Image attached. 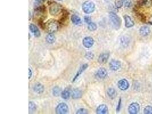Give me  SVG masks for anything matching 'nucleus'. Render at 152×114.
<instances>
[{
    "instance_id": "1",
    "label": "nucleus",
    "mask_w": 152,
    "mask_h": 114,
    "mask_svg": "<svg viewBox=\"0 0 152 114\" xmlns=\"http://www.w3.org/2000/svg\"><path fill=\"white\" fill-rule=\"evenodd\" d=\"M59 27V23L58 22L54 19H50L45 23L44 29L49 33H54L58 30Z\"/></svg>"
},
{
    "instance_id": "2",
    "label": "nucleus",
    "mask_w": 152,
    "mask_h": 114,
    "mask_svg": "<svg viewBox=\"0 0 152 114\" xmlns=\"http://www.w3.org/2000/svg\"><path fill=\"white\" fill-rule=\"evenodd\" d=\"M109 19L113 27L116 30H119L121 25V19L115 13L111 12L109 15Z\"/></svg>"
},
{
    "instance_id": "3",
    "label": "nucleus",
    "mask_w": 152,
    "mask_h": 114,
    "mask_svg": "<svg viewBox=\"0 0 152 114\" xmlns=\"http://www.w3.org/2000/svg\"><path fill=\"white\" fill-rule=\"evenodd\" d=\"M49 11L51 15L53 16H57L62 11V6L61 4L56 2H53L50 3Z\"/></svg>"
},
{
    "instance_id": "4",
    "label": "nucleus",
    "mask_w": 152,
    "mask_h": 114,
    "mask_svg": "<svg viewBox=\"0 0 152 114\" xmlns=\"http://www.w3.org/2000/svg\"><path fill=\"white\" fill-rule=\"evenodd\" d=\"M82 9L85 14H91L95 11V5L92 1H85L82 5Z\"/></svg>"
},
{
    "instance_id": "5",
    "label": "nucleus",
    "mask_w": 152,
    "mask_h": 114,
    "mask_svg": "<svg viewBox=\"0 0 152 114\" xmlns=\"http://www.w3.org/2000/svg\"><path fill=\"white\" fill-rule=\"evenodd\" d=\"M46 11V9L45 6H38L35 9L34 16L35 18H37V19H38L39 21H43L42 18L43 16H44Z\"/></svg>"
},
{
    "instance_id": "6",
    "label": "nucleus",
    "mask_w": 152,
    "mask_h": 114,
    "mask_svg": "<svg viewBox=\"0 0 152 114\" xmlns=\"http://www.w3.org/2000/svg\"><path fill=\"white\" fill-rule=\"evenodd\" d=\"M68 106L65 103H61L55 108V113L57 114H66L69 113Z\"/></svg>"
},
{
    "instance_id": "7",
    "label": "nucleus",
    "mask_w": 152,
    "mask_h": 114,
    "mask_svg": "<svg viewBox=\"0 0 152 114\" xmlns=\"http://www.w3.org/2000/svg\"><path fill=\"white\" fill-rule=\"evenodd\" d=\"M140 106L138 103L133 102L129 105L128 111L130 114H137L140 112Z\"/></svg>"
},
{
    "instance_id": "8",
    "label": "nucleus",
    "mask_w": 152,
    "mask_h": 114,
    "mask_svg": "<svg viewBox=\"0 0 152 114\" xmlns=\"http://www.w3.org/2000/svg\"><path fill=\"white\" fill-rule=\"evenodd\" d=\"M117 86L120 90L124 91L129 89V84L126 79H121L118 82Z\"/></svg>"
},
{
    "instance_id": "9",
    "label": "nucleus",
    "mask_w": 152,
    "mask_h": 114,
    "mask_svg": "<svg viewBox=\"0 0 152 114\" xmlns=\"http://www.w3.org/2000/svg\"><path fill=\"white\" fill-rule=\"evenodd\" d=\"M121 66V63L120 61L115 60V59H112L111 62H109V67L111 70L114 71H116L119 70Z\"/></svg>"
},
{
    "instance_id": "10",
    "label": "nucleus",
    "mask_w": 152,
    "mask_h": 114,
    "mask_svg": "<svg viewBox=\"0 0 152 114\" xmlns=\"http://www.w3.org/2000/svg\"><path fill=\"white\" fill-rule=\"evenodd\" d=\"M83 45L85 48H91L94 44V40L91 37H85L83 39Z\"/></svg>"
},
{
    "instance_id": "11",
    "label": "nucleus",
    "mask_w": 152,
    "mask_h": 114,
    "mask_svg": "<svg viewBox=\"0 0 152 114\" xmlns=\"http://www.w3.org/2000/svg\"><path fill=\"white\" fill-rule=\"evenodd\" d=\"M95 75L100 79H104L108 76V72L105 69L100 68L97 71Z\"/></svg>"
},
{
    "instance_id": "12",
    "label": "nucleus",
    "mask_w": 152,
    "mask_h": 114,
    "mask_svg": "<svg viewBox=\"0 0 152 114\" xmlns=\"http://www.w3.org/2000/svg\"><path fill=\"white\" fill-rule=\"evenodd\" d=\"M109 56H110L109 53H108V52L103 53L99 56L97 61H98L99 63L100 64H105L108 62L109 58Z\"/></svg>"
},
{
    "instance_id": "13",
    "label": "nucleus",
    "mask_w": 152,
    "mask_h": 114,
    "mask_svg": "<svg viewBox=\"0 0 152 114\" xmlns=\"http://www.w3.org/2000/svg\"><path fill=\"white\" fill-rule=\"evenodd\" d=\"M88 67V65L87 64V63H84L83 65H82L79 69L78 70L77 72L76 73V75H75V77H74V78L73 79V81H72V82H75L76 81V80L78 79V78L80 77V75Z\"/></svg>"
},
{
    "instance_id": "14",
    "label": "nucleus",
    "mask_w": 152,
    "mask_h": 114,
    "mask_svg": "<svg viewBox=\"0 0 152 114\" xmlns=\"http://www.w3.org/2000/svg\"><path fill=\"white\" fill-rule=\"evenodd\" d=\"M124 19L125 21V26L127 28H131L134 26L135 22L129 15L125 14L124 15Z\"/></svg>"
},
{
    "instance_id": "15",
    "label": "nucleus",
    "mask_w": 152,
    "mask_h": 114,
    "mask_svg": "<svg viewBox=\"0 0 152 114\" xmlns=\"http://www.w3.org/2000/svg\"><path fill=\"white\" fill-rule=\"evenodd\" d=\"M33 91L38 94H42L44 93L45 91V87L44 86L40 83H37L35 84V85L33 87Z\"/></svg>"
},
{
    "instance_id": "16",
    "label": "nucleus",
    "mask_w": 152,
    "mask_h": 114,
    "mask_svg": "<svg viewBox=\"0 0 152 114\" xmlns=\"http://www.w3.org/2000/svg\"><path fill=\"white\" fill-rule=\"evenodd\" d=\"M29 29H30V31L34 34V35L35 37L38 38V37H39L41 36V32H40L39 29L34 24H33V23L30 24Z\"/></svg>"
},
{
    "instance_id": "17",
    "label": "nucleus",
    "mask_w": 152,
    "mask_h": 114,
    "mask_svg": "<svg viewBox=\"0 0 152 114\" xmlns=\"http://www.w3.org/2000/svg\"><path fill=\"white\" fill-rule=\"evenodd\" d=\"M96 113L97 114H107L108 113V108L106 105H99L96 110Z\"/></svg>"
},
{
    "instance_id": "18",
    "label": "nucleus",
    "mask_w": 152,
    "mask_h": 114,
    "mask_svg": "<svg viewBox=\"0 0 152 114\" xmlns=\"http://www.w3.org/2000/svg\"><path fill=\"white\" fill-rule=\"evenodd\" d=\"M151 5H152V0H139L136 5V7L139 8L144 6L149 7Z\"/></svg>"
},
{
    "instance_id": "19",
    "label": "nucleus",
    "mask_w": 152,
    "mask_h": 114,
    "mask_svg": "<svg viewBox=\"0 0 152 114\" xmlns=\"http://www.w3.org/2000/svg\"><path fill=\"white\" fill-rule=\"evenodd\" d=\"M140 34L143 37H147L151 33V29L149 26H144L140 29Z\"/></svg>"
},
{
    "instance_id": "20",
    "label": "nucleus",
    "mask_w": 152,
    "mask_h": 114,
    "mask_svg": "<svg viewBox=\"0 0 152 114\" xmlns=\"http://www.w3.org/2000/svg\"><path fill=\"white\" fill-rule=\"evenodd\" d=\"M71 90L69 88H66L63 91H62L61 93V97L62 99H65V100H68L70 96H71Z\"/></svg>"
},
{
    "instance_id": "21",
    "label": "nucleus",
    "mask_w": 152,
    "mask_h": 114,
    "mask_svg": "<svg viewBox=\"0 0 152 114\" xmlns=\"http://www.w3.org/2000/svg\"><path fill=\"white\" fill-rule=\"evenodd\" d=\"M72 98L74 99H78L81 98L83 95L82 91L78 89H74L72 92Z\"/></svg>"
},
{
    "instance_id": "22",
    "label": "nucleus",
    "mask_w": 152,
    "mask_h": 114,
    "mask_svg": "<svg viewBox=\"0 0 152 114\" xmlns=\"http://www.w3.org/2000/svg\"><path fill=\"white\" fill-rule=\"evenodd\" d=\"M107 94L111 99H114L117 96V92L113 88H109L107 90Z\"/></svg>"
},
{
    "instance_id": "23",
    "label": "nucleus",
    "mask_w": 152,
    "mask_h": 114,
    "mask_svg": "<svg viewBox=\"0 0 152 114\" xmlns=\"http://www.w3.org/2000/svg\"><path fill=\"white\" fill-rule=\"evenodd\" d=\"M71 20L73 24L76 26H79L81 24V18L76 14L72 15L71 17Z\"/></svg>"
},
{
    "instance_id": "24",
    "label": "nucleus",
    "mask_w": 152,
    "mask_h": 114,
    "mask_svg": "<svg viewBox=\"0 0 152 114\" xmlns=\"http://www.w3.org/2000/svg\"><path fill=\"white\" fill-rule=\"evenodd\" d=\"M46 41L49 44H53L55 41V36L54 33H49L46 37Z\"/></svg>"
},
{
    "instance_id": "25",
    "label": "nucleus",
    "mask_w": 152,
    "mask_h": 114,
    "mask_svg": "<svg viewBox=\"0 0 152 114\" xmlns=\"http://www.w3.org/2000/svg\"><path fill=\"white\" fill-rule=\"evenodd\" d=\"M52 93L54 97H58V96H59L60 94H61L62 90L59 87L55 86L53 88V91H52Z\"/></svg>"
},
{
    "instance_id": "26",
    "label": "nucleus",
    "mask_w": 152,
    "mask_h": 114,
    "mask_svg": "<svg viewBox=\"0 0 152 114\" xmlns=\"http://www.w3.org/2000/svg\"><path fill=\"white\" fill-rule=\"evenodd\" d=\"M29 113L31 114L37 110V106L33 102H29Z\"/></svg>"
},
{
    "instance_id": "27",
    "label": "nucleus",
    "mask_w": 152,
    "mask_h": 114,
    "mask_svg": "<svg viewBox=\"0 0 152 114\" xmlns=\"http://www.w3.org/2000/svg\"><path fill=\"white\" fill-rule=\"evenodd\" d=\"M87 28H88V29L89 31H95L97 29V25L95 23H94L93 22H90L88 24Z\"/></svg>"
},
{
    "instance_id": "28",
    "label": "nucleus",
    "mask_w": 152,
    "mask_h": 114,
    "mask_svg": "<svg viewBox=\"0 0 152 114\" xmlns=\"http://www.w3.org/2000/svg\"><path fill=\"white\" fill-rule=\"evenodd\" d=\"M125 0H116L115 1V6L117 9H120L123 7L124 4Z\"/></svg>"
},
{
    "instance_id": "29",
    "label": "nucleus",
    "mask_w": 152,
    "mask_h": 114,
    "mask_svg": "<svg viewBox=\"0 0 152 114\" xmlns=\"http://www.w3.org/2000/svg\"><path fill=\"white\" fill-rule=\"evenodd\" d=\"M144 113L145 114H152V106H146L144 109Z\"/></svg>"
},
{
    "instance_id": "30",
    "label": "nucleus",
    "mask_w": 152,
    "mask_h": 114,
    "mask_svg": "<svg viewBox=\"0 0 152 114\" xmlns=\"http://www.w3.org/2000/svg\"><path fill=\"white\" fill-rule=\"evenodd\" d=\"M85 58L88 60H92L94 58V54L92 52H87L85 54Z\"/></svg>"
},
{
    "instance_id": "31",
    "label": "nucleus",
    "mask_w": 152,
    "mask_h": 114,
    "mask_svg": "<svg viewBox=\"0 0 152 114\" xmlns=\"http://www.w3.org/2000/svg\"><path fill=\"white\" fill-rule=\"evenodd\" d=\"M133 3V0H125L124 2V5L125 7L127 8H130L132 7Z\"/></svg>"
},
{
    "instance_id": "32",
    "label": "nucleus",
    "mask_w": 152,
    "mask_h": 114,
    "mask_svg": "<svg viewBox=\"0 0 152 114\" xmlns=\"http://www.w3.org/2000/svg\"><path fill=\"white\" fill-rule=\"evenodd\" d=\"M76 114H88V110L85 109H79L76 113Z\"/></svg>"
},
{
    "instance_id": "33",
    "label": "nucleus",
    "mask_w": 152,
    "mask_h": 114,
    "mask_svg": "<svg viewBox=\"0 0 152 114\" xmlns=\"http://www.w3.org/2000/svg\"><path fill=\"white\" fill-rule=\"evenodd\" d=\"M121 98H120L119 100V102H118V104H117V107H116V111L117 113H119L120 110H121Z\"/></svg>"
},
{
    "instance_id": "34",
    "label": "nucleus",
    "mask_w": 152,
    "mask_h": 114,
    "mask_svg": "<svg viewBox=\"0 0 152 114\" xmlns=\"http://www.w3.org/2000/svg\"><path fill=\"white\" fill-rule=\"evenodd\" d=\"M137 17H139V18L141 20V21L145 22V16H144V15L143 14H142V13H137Z\"/></svg>"
},
{
    "instance_id": "35",
    "label": "nucleus",
    "mask_w": 152,
    "mask_h": 114,
    "mask_svg": "<svg viewBox=\"0 0 152 114\" xmlns=\"http://www.w3.org/2000/svg\"><path fill=\"white\" fill-rule=\"evenodd\" d=\"M84 20L85 22L87 23V24H88V23H89L90 22H92L91 18L89 16H87V15H86V16H85L84 17Z\"/></svg>"
},
{
    "instance_id": "36",
    "label": "nucleus",
    "mask_w": 152,
    "mask_h": 114,
    "mask_svg": "<svg viewBox=\"0 0 152 114\" xmlns=\"http://www.w3.org/2000/svg\"><path fill=\"white\" fill-rule=\"evenodd\" d=\"M46 0H35V3H37V5H40L42 3H43Z\"/></svg>"
},
{
    "instance_id": "37",
    "label": "nucleus",
    "mask_w": 152,
    "mask_h": 114,
    "mask_svg": "<svg viewBox=\"0 0 152 114\" xmlns=\"http://www.w3.org/2000/svg\"><path fill=\"white\" fill-rule=\"evenodd\" d=\"M32 75H33V73H32V71H31V70L29 68V79H30L31 78V77H32Z\"/></svg>"
},
{
    "instance_id": "38",
    "label": "nucleus",
    "mask_w": 152,
    "mask_h": 114,
    "mask_svg": "<svg viewBox=\"0 0 152 114\" xmlns=\"http://www.w3.org/2000/svg\"><path fill=\"white\" fill-rule=\"evenodd\" d=\"M148 23H149L150 24L152 25V16L149 18V19L148 20Z\"/></svg>"
},
{
    "instance_id": "39",
    "label": "nucleus",
    "mask_w": 152,
    "mask_h": 114,
    "mask_svg": "<svg viewBox=\"0 0 152 114\" xmlns=\"http://www.w3.org/2000/svg\"><path fill=\"white\" fill-rule=\"evenodd\" d=\"M57 1H62V0H57Z\"/></svg>"
}]
</instances>
